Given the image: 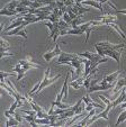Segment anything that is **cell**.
<instances>
[{
	"instance_id": "cell-1",
	"label": "cell",
	"mask_w": 126,
	"mask_h": 127,
	"mask_svg": "<svg viewBox=\"0 0 126 127\" xmlns=\"http://www.w3.org/2000/svg\"><path fill=\"white\" fill-rule=\"evenodd\" d=\"M50 72H51V67L48 66L47 69H46V72H45V75H44V79H43V81H41V86H40V89H38L37 91L35 92V97L37 96L38 94H40L42 90H43L45 87H47V86H50V84H52V83H54L55 81H56L57 79H60L61 78V74H57V75H55L54 78H50Z\"/></svg>"
},
{
	"instance_id": "cell-2",
	"label": "cell",
	"mask_w": 126,
	"mask_h": 127,
	"mask_svg": "<svg viewBox=\"0 0 126 127\" xmlns=\"http://www.w3.org/2000/svg\"><path fill=\"white\" fill-rule=\"evenodd\" d=\"M28 25L27 22H24L23 25H20L19 27H16L15 29H11L9 32H3V35H7V36H23L25 39H27V34H26V31H25V27Z\"/></svg>"
},
{
	"instance_id": "cell-3",
	"label": "cell",
	"mask_w": 126,
	"mask_h": 127,
	"mask_svg": "<svg viewBox=\"0 0 126 127\" xmlns=\"http://www.w3.org/2000/svg\"><path fill=\"white\" fill-rule=\"evenodd\" d=\"M112 108H114V105H113V103H112V105H107V107H105V109L101 111V113L97 114V115L95 114V115H93L92 117L88 120V125L93 124L96 120L100 119V118H104L105 120H108V114H109V111L112 110Z\"/></svg>"
},
{
	"instance_id": "cell-4",
	"label": "cell",
	"mask_w": 126,
	"mask_h": 127,
	"mask_svg": "<svg viewBox=\"0 0 126 127\" xmlns=\"http://www.w3.org/2000/svg\"><path fill=\"white\" fill-rule=\"evenodd\" d=\"M79 55H80L81 58H84V59H87V60H90L91 62H99V61H101L102 63H105L106 61H107V58H101L98 53L95 54V53H91V52H84V53H82V54H79Z\"/></svg>"
},
{
	"instance_id": "cell-5",
	"label": "cell",
	"mask_w": 126,
	"mask_h": 127,
	"mask_svg": "<svg viewBox=\"0 0 126 127\" xmlns=\"http://www.w3.org/2000/svg\"><path fill=\"white\" fill-rule=\"evenodd\" d=\"M79 56H80L79 54H71V53L62 52L59 55V61H57V63H59V64H65L67 62H71L73 59H78Z\"/></svg>"
},
{
	"instance_id": "cell-6",
	"label": "cell",
	"mask_w": 126,
	"mask_h": 127,
	"mask_svg": "<svg viewBox=\"0 0 126 127\" xmlns=\"http://www.w3.org/2000/svg\"><path fill=\"white\" fill-rule=\"evenodd\" d=\"M115 87V83H105V84H96V86H91L90 88L87 90L88 94H91V92L95 91H102V90H112Z\"/></svg>"
},
{
	"instance_id": "cell-7",
	"label": "cell",
	"mask_w": 126,
	"mask_h": 127,
	"mask_svg": "<svg viewBox=\"0 0 126 127\" xmlns=\"http://www.w3.org/2000/svg\"><path fill=\"white\" fill-rule=\"evenodd\" d=\"M121 73H122V72L118 70V71L114 72V73H112V74L105 75L104 79H102V81H100L99 83H100V84H105V83H115V82H116V80H117V78L121 75Z\"/></svg>"
},
{
	"instance_id": "cell-8",
	"label": "cell",
	"mask_w": 126,
	"mask_h": 127,
	"mask_svg": "<svg viewBox=\"0 0 126 127\" xmlns=\"http://www.w3.org/2000/svg\"><path fill=\"white\" fill-rule=\"evenodd\" d=\"M70 72H71V70H69L67 73V75H65V80L64 82H63V86H62V90L61 91L63 92V99H67L68 98V95H69V75H70Z\"/></svg>"
},
{
	"instance_id": "cell-9",
	"label": "cell",
	"mask_w": 126,
	"mask_h": 127,
	"mask_svg": "<svg viewBox=\"0 0 126 127\" xmlns=\"http://www.w3.org/2000/svg\"><path fill=\"white\" fill-rule=\"evenodd\" d=\"M124 87H126V78H122V79L117 80V83H115V87L112 89V92L113 94H117Z\"/></svg>"
},
{
	"instance_id": "cell-10",
	"label": "cell",
	"mask_w": 126,
	"mask_h": 127,
	"mask_svg": "<svg viewBox=\"0 0 126 127\" xmlns=\"http://www.w3.org/2000/svg\"><path fill=\"white\" fill-rule=\"evenodd\" d=\"M24 22H25L24 17H22V16L18 17V18H17V19L15 20L12 24H10L8 27H6V29H5L3 32H9V31H11V29H15L16 27H19L20 25H23V23H24Z\"/></svg>"
},
{
	"instance_id": "cell-11",
	"label": "cell",
	"mask_w": 126,
	"mask_h": 127,
	"mask_svg": "<svg viewBox=\"0 0 126 127\" xmlns=\"http://www.w3.org/2000/svg\"><path fill=\"white\" fill-rule=\"evenodd\" d=\"M81 3H83V5H88V6H92V7L99 9L101 12H105L104 7L101 6V3H100V2H98L97 0H84V1H82Z\"/></svg>"
},
{
	"instance_id": "cell-12",
	"label": "cell",
	"mask_w": 126,
	"mask_h": 127,
	"mask_svg": "<svg viewBox=\"0 0 126 127\" xmlns=\"http://www.w3.org/2000/svg\"><path fill=\"white\" fill-rule=\"evenodd\" d=\"M95 114H96V110H95V108H93L92 110L89 111V114H88V115H87L84 118H83L81 122H79L78 124H76V126H87V125H88V120L90 119V118L92 117Z\"/></svg>"
},
{
	"instance_id": "cell-13",
	"label": "cell",
	"mask_w": 126,
	"mask_h": 127,
	"mask_svg": "<svg viewBox=\"0 0 126 127\" xmlns=\"http://www.w3.org/2000/svg\"><path fill=\"white\" fill-rule=\"evenodd\" d=\"M0 15L1 16H8V17H15L18 15V12L16 10H10V9H6V8H2V10L0 11Z\"/></svg>"
},
{
	"instance_id": "cell-14",
	"label": "cell",
	"mask_w": 126,
	"mask_h": 127,
	"mask_svg": "<svg viewBox=\"0 0 126 127\" xmlns=\"http://www.w3.org/2000/svg\"><path fill=\"white\" fill-rule=\"evenodd\" d=\"M57 54H56V52H55V50H53V51H51V52H48V53H44L43 54V59L46 61V62H51V60H52L53 58H55Z\"/></svg>"
},
{
	"instance_id": "cell-15",
	"label": "cell",
	"mask_w": 126,
	"mask_h": 127,
	"mask_svg": "<svg viewBox=\"0 0 126 127\" xmlns=\"http://www.w3.org/2000/svg\"><path fill=\"white\" fill-rule=\"evenodd\" d=\"M35 123L37 125H50V126H51V124H52V120L48 119V118H37V117H36Z\"/></svg>"
},
{
	"instance_id": "cell-16",
	"label": "cell",
	"mask_w": 126,
	"mask_h": 127,
	"mask_svg": "<svg viewBox=\"0 0 126 127\" xmlns=\"http://www.w3.org/2000/svg\"><path fill=\"white\" fill-rule=\"evenodd\" d=\"M108 26L113 27V28H114L115 31H116L117 33H118L119 35L122 36V38H123V39H126V36H125V34H124V33H123V31H122V29L119 28V26H117V25H116V23H112V24H109V25H108Z\"/></svg>"
},
{
	"instance_id": "cell-17",
	"label": "cell",
	"mask_w": 126,
	"mask_h": 127,
	"mask_svg": "<svg viewBox=\"0 0 126 127\" xmlns=\"http://www.w3.org/2000/svg\"><path fill=\"white\" fill-rule=\"evenodd\" d=\"M125 120H126V110H124V111H122L121 115H119V117L117 118V122H116V124H115V126H117V125L124 123Z\"/></svg>"
},
{
	"instance_id": "cell-18",
	"label": "cell",
	"mask_w": 126,
	"mask_h": 127,
	"mask_svg": "<svg viewBox=\"0 0 126 127\" xmlns=\"http://www.w3.org/2000/svg\"><path fill=\"white\" fill-rule=\"evenodd\" d=\"M28 103H29V106H31V107H32V109H34V110H35L36 113H37V111H42V110H44L43 108L41 107V106H38L37 103H35L33 100H32V101H29Z\"/></svg>"
},
{
	"instance_id": "cell-19",
	"label": "cell",
	"mask_w": 126,
	"mask_h": 127,
	"mask_svg": "<svg viewBox=\"0 0 126 127\" xmlns=\"http://www.w3.org/2000/svg\"><path fill=\"white\" fill-rule=\"evenodd\" d=\"M9 75H15V73H14V71L12 72H3V71H1L0 72V80H1V82H5V78L6 77H9Z\"/></svg>"
},
{
	"instance_id": "cell-20",
	"label": "cell",
	"mask_w": 126,
	"mask_h": 127,
	"mask_svg": "<svg viewBox=\"0 0 126 127\" xmlns=\"http://www.w3.org/2000/svg\"><path fill=\"white\" fill-rule=\"evenodd\" d=\"M0 42H1V53L6 52V50L10 47V44L8 43V42H6L3 38H1V41H0Z\"/></svg>"
},
{
	"instance_id": "cell-21",
	"label": "cell",
	"mask_w": 126,
	"mask_h": 127,
	"mask_svg": "<svg viewBox=\"0 0 126 127\" xmlns=\"http://www.w3.org/2000/svg\"><path fill=\"white\" fill-rule=\"evenodd\" d=\"M69 86L70 87H72L73 89H76V90H79V89L81 88V84L79 83L77 80H71V82L69 83Z\"/></svg>"
},
{
	"instance_id": "cell-22",
	"label": "cell",
	"mask_w": 126,
	"mask_h": 127,
	"mask_svg": "<svg viewBox=\"0 0 126 127\" xmlns=\"http://www.w3.org/2000/svg\"><path fill=\"white\" fill-rule=\"evenodd\" d=\"M18 107V101H15V102H12L11 103V106H10V108H9V114L10 115H15V110H16V108Z\"/></svg>"
},
{
	"instance_id": "cell-23",
	"label": "cell",
	"mask_w": 126,
	"mask_h": 127,
	"mask_svg": "<svg viewBox=\"0 0 126 127\" xmlns=\"http://www.w3.org/2000/svg\"><path fill=\"white\" fill-rule=\"evenodd\" d=\"M62 18H63V20H64L65 23H68V24H71V22H72V18H71V16H70L69 15V12L68 11H65L64 14H63V17H62Z\"/></svg>"
},
{
	"instance_id": "cell-24",
	"label": "cell",
	"mask_w": 126,
	"mask_h": 127,
	"mask_svg": "<svg viewBox=\"0 0 126 127\" xmlns=\"http://www.w3.org/2000/svg\"><path fill=\"white\" fill-rule=\"evenodd\" d=\"M95 27H96V26H93V25H92V26L88 27V28L86 29V43H87V42H88L89 37H90V33L93 31V29H95Z\"/></svg>"
},
{
	"instance_id": "cell-25",
	"label": "cell",
	"mask_w": 126,
	"mask_h": 127,
	"mask_svg": "<svg viewBox=\"0 0 126 127\" xmlns=\"http://www.w3.org/2000/svg\"><path fill=\"white\" fill-rule=\"evenodd\" d=\"M90 77H91V75H88V77L84 79V82H83V86L86 87L87 90H88V89L90 88V86H91V79H90Z\"/></svg>"
},
{
	"instance_id": "cell-26",
	"label": "cell",
	"mask_w": 126,
	"mask_h": 127,
	"mask_svg": "<svg viewBox=\"0 0 126 127\" xmlns=\"http://www.w3.org/2000/svg\"><path fill=\"white\" fill-rule=\"evenodd\" d=\"M99 99H101V100L104 101L106 105H112V103H113V101L110 100V99H107L105 96H99Z\"/></svg>"
},
{
	"instance_id": "cell-27",
	"label": "cell",
	"mask_w": 126,
	"mask_h": 127,
	"mask_svg": "<svg viewBox=\"0 0 126 127\" xmlns=\"http://www.w3.org/2000/svg\"><path fill=\"white\" fill-rule=\"evenodd\" d=\"M15 54L14 53H6V52H2L1 54H0V59H3L6 58V56H14Z\"/></svg>"
},
{
	"instance_id": "cell-28",
	"label": "cell",
	"mask_w": 126,
	"mask_h": 127,
	"mask_svg": "<svg viewBox=\"0 0 126 127\" xmlns=\"http://www.w3.org/2000/svg\"><path fill=\"white\" fill-rule=\"evenodd\" d=\"M26 75V72H22V73H18V75H17V82L20 81V80L23 79V78Z\"/></svg>"
},
{
	"instance_id": "cell-29",
	"label": "cell",
	"mask_w": 126,
	"mask_h": 127,
	"mask_svg": "<svg viewBox=\"0 0 126 127\" xmlns=\"http://www.w3.org/2000/svg\"><path fill=\"white\" fill-rule=\"evenodd\" d=\"M54 50H55V52H56V54L57 55H60L62 53V51H61V48H60V46H59V44H55V47H54Z\"/></svg>"
},
{
	"instance_id": "cell-30",
	"label": "cell",
	"mask_w": 126,
	"mask_h": 127,
	"mask_svg": "<svg viewBox=\"0 0 126 127\" xmlns=\"http://www.w3.org/2000/svg\"><path fill=\"white\" fill-rule=\"evenodd\" d=\"M93 108H95V107H93L91 103H89V105H86V107H84V110H86V111H90V110H92Z\"/></svg>"
},
{
	"instance_id": "cell-31",
	"label": "cell",
	"mask_w": 126,
	"mask_h": 127,
	"mask_svg": "<svg viewBox=\"0 0 126 127\" xmlns=\"http://www.w3.org/2000/svg\"><path fill=\"white\" fill-rule=\"evenodd\" d=\"M121 108H126V100L121 103Z\"/></svg>"
}]
</instances>
